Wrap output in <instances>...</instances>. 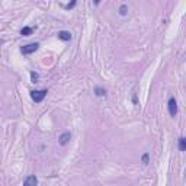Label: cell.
<instances>
[{
    "label": "cell",
    "mask_w": 186,
    "mask_h": 186,
    "mask_svg": "<svg viewBox=\"0 0 186 186\" xmlns=\"http://www.w3.org/2000/svg\"><path fill=\"white\" fill-rule=\"evenodd\" d=\"M148 160H150V154H148V153H144V154H142V157H141L142 164H148Z\"/></svg>",
    "instance_id": "11"
},
{
    "label": "cell",
    "mask_w": 186,
    "mask_h": 186,
    "mask_svg": "<svg viewBox=\"0 0 186 186\" xmlns=\"http://www.w3.org/2000/svg\"><path fill=\"white\" fill-rule=\"evenodd\" d=\"M70 140H71V134L68 131L63 132L61 135H60V138H58V144L60 145H67L68 142H70Z\"/></svg>",
    "instance_id": "4"
},
{
    "label": "cell",
    "mask_w": 186,
    "mask_h": 186,
    "mask_svg": "<svg viewBox=\"0 0 186 186\" xmlns=\"http://www.w3.org/2000/svg\"><path fill=\"white\" fill-rule=\"evenodd\" d=\"M95 95L99 96V98H103V96H106V90L102 87H96L95 89Z\"/></svg>",
    "instance_id": "8"
},
{
    "label": "cell",
    "mask_w": 186,
    "mask_h": 186,
    "mask_svg": "<svg viewBox=\"0 0 186 186\" xmlns=\"http://www.w3.org/2000/svg\"><path fill=\"white\" fill-rule=\"evenodd\" d=\"M47 93H48V90L47 89H41V90H32L31 92V98L35 103H41L44 98L47 96Z\"/></svg>",
    "instance_id": "1"
},
{
    "label": "cell",
    "mask_w": 186,
    "mask_h": 186,
    "mask_svg": "<svg viewBox=\"0 0 186 186\" xmlns=\"http://www.w3.org/2000/svg\"><path fill=\"white\" fill-rule=\"evenodd\" d=\"M38 48H39V44H38V42H32V44H28V45H25V47H22L21 53L25 54V55H28V54H32V53H35Z\"/></svg>",
    "instance_id": "2"
},
{
    "label": "cell",
    "mask_w": 186,
    "mask_h": 186,
    "mask_svg": "<svg viewBox=\"0 0 186 186\" xmlns=\"http://www.w3.org/2000/svg\"><path fill=\"white\" fill-rule=\"evenodd\" d=\"M23 186H38V179H36V176L31 175V176H28V177H25Z\"/></svg>",
    "instance_id": "5"
},
{
    "label": "cell",
    "mask_w": 186,
    "mask_h": 186,
    "mask_svg": "<svg viewBox=\"0 0 186 186\" xmlns=\"http://www.w3.org/2000/svg\"><path fill=\"white\" fill-rule=\"evenodd\" d=\"M118 12H119L121 16H127V15H128V6H127V4H121Z\"/></svg>",
    "instance_id": "10"
},
{
    "label": "cell",
    "mask_w": 186,
    "mask_h": 186,
    "mask_svg": "<svg viewBox=\"0 0 186 186\" xmlns=\"http://www.w3.org/2000/svg\"><path fill=\"white\" fill-rule=\"evenodd\" d=\"M38 79H39V74L35 73V71H32V73H31V80L35 83V82H38Z\"/></svg>",
    "instance_id": "12"
},
{
    "label": "cell",
    "mask_w": 186,
    "mask_h": 186,
    "mask_svg": "<svg viewBox=\"0 0 186 186\" xmlns=\"http://www.w3.org/2000/svg\"><path fill=\"white\" fill-rule=\"evenodd\" d=\"M167 108H169V113H170V116L175 118L176 113H177V102H176L175 98L169 99V102H167Z\"/></svg>",
    "instance_id": "3"
},
{
    "label": "cell",
    "mask_w": 186,
    "mask_h": 186,
    "mask_svg": "<svg viewBox=\"0 0 186 186\" xmlns=\"http://www.w3.org/2000/svg\"><path fill=\"white\" fill-rule=\"evenodd\" d=\"M32 28H31V26H25V28H22V29H21V35H23V36H29V35H31V33H32Z\"/></svg>",
    "instance_id": "7"
},
{
    "label": "cell",
    "mask_w": 186,
    "mask_h": 186,
    "mask_svg": "<svg viewBox=\"0 0 186 186\" xmlns=\"http://www.w3.org/2000/svg\"><path fill=\"white\" fill-rule=\"evenodd\" d=\"M179 150H180V151H185V150H186V140H185V137H180V138H179Z\"/></svg>",
    "instance_id": "9"
},
{
    "label": "cell",
    "mask_w": 186,
    "mask_h": 186,
    "mask_svg": "<svg viewBox=\"0 0 186 186\" xmlns=\"http://www.w3.org/2000/svg\"><path fill=\"white\" fill-rule=\"evenodd\" d=\"M57 36L61 41H70L71 39V33L68 32V31H60V32L57 33Z\"/></svg>",
    "instance_id": "6"
},
{
    "label": "cell",
    "mask_w": 186,
    "mask_h": 186,
    "mask_svg": "<svg viewBox=\"0 0 186 186\" xmlns=\"http://www.w3.org/2000/svg\"><path fill=\"white\" fill-rule=\"evenodd\" d=\"M74 6H76V1H71V3L66 4V9H71V7H74Z\"/></svg>",
    "instance_id": "13"
}]
</instances>
